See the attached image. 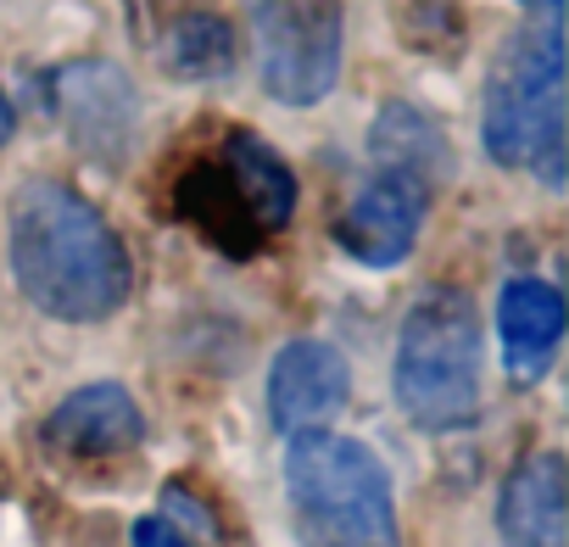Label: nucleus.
I'll return each mask as SVG.
<instances>
[{
    "instance_id": "obj_5",
    "label": "nucleus",
    "mask_w": 569,
    "mask_h": 547,
    "mask_svg": "<svg viewBox=\"0 0 569 547\" xmlns=\"http://www.w3.org/2000/svg\"><path fill=\"white\" fill-rule=\"evenodd\" d=\"M262 90L284 107H313L341 79V0H246Z\"/></svg>"
},
{
    "instance_id": "obj_17",
    "label": "nucleus",
    "mask_w": 569,
    "mask_h": 547,
    "mask_svg": "<svg viewBox=\"0 0 569 547\" xmlns=\"http://www.w3.org/2000/svg\"><path fill=\"white\" fill-rule=\"evenodd\" d=\"M12 129H18V112H12V101H7V96H0V146L12 140Z\"/></svg>"
},
{
    "instance_id": "obj_4",
    "label": "nucleus",
    "mask_w": 569,
    "mask_h": 547,
    "mask_svg": "<svg viewBox=\"0 0 569 547\" xmlns=\"http://www.w3.org/2000/svg\"><path fill=\"white\" fill-rule=\"evenodd\" d=\"M397 402L430 436L480 419V308L463 291L441 286L402 319Z\"/></svg>"
},
{
    "instance_id": "obj_3",
    "label": "nucleus",
    "mask_w": 569,
    "mask_h": 547,
    "mask_svg": "<svg viewBox=\"0 0 569 547\" xmlns=\"http://www.w3.org/2000/svg\"><path fill=\"white\" fill-rule=\"evenodd\" d=\"M486 151L502 168L563 179V29L541 18L519 29L486 79Z\"/></svg>"
},
{
    "instance_id": "obj_2",
    "label": "nucleus",
    "mask_w": 569,
    "mask_h": 547,
    "mask_svg": "<svg viewBox=\"0 0 569 547\" xmlns=\"http://www.w3.org/2000/svg\"><path fill=\"white\" fill-rule=\"evenodd\" d=\"M284 503L302 547H402L391 475L358 436L291 430Z\"/></svg>"
},
{
    "instance_id": "obj_7",
    "label": "nucleus",
    "mask_w": 569,
    "mask_h": 547,
    "mask_svg": "<svg viewBox=\"0 0 569 547\" xmlns=\"http://www.w3.org/2000/svg\"><path fill=\"white\" fill-rule=\"evenodd\" d=\"M352 402V369L330 341H291L273 369H268V414L273 425L291 430H319Z\"/></svg>"
},
{
    "instance_id": "obj_12",
    "label": "nucleus",
    "mask_w": 569,
    "mask_h": 547,
    "mask_svg": "<svg viewBox=\"0 0 569 547\" xmlns=\"http://www.w3.org/2000/svg\"><path fill=\"white\" fill-rule=\"evenodd\" d=\"M179 212L207 240H218L234 257H246L251 246H262V229H257V218H251V207H246V196H240V185L229 179L223 162H196L179 179Z\"/></svg>"
},
{
    "instance_id": "obj_6",
    "label": "nucleus",
    "mask_w": 569,
    "mask_h": 547,
    "mask_svg": "<svg viewBox=\"0 0 569 547\" xmlns=\"http://www.w3.org/2000/svg\"><path fill=\"white\" fill-rule=\"evenodd\" d=\"M430 196H436V185H430L425 173L380 162V168L358 185V196L341 207V218H336V246H341L352 262H363V268H397V262L413 251L419 229H425Z\"/></svg>"
},
{
    "instance_id": "obj_1",
    "label": "nucleus",
    "mask_w": 569,
    "mask_h": 547,
    "mask_svg": "<svg viewBox=\"0 0 569 547\" xmlns=\"http://www.w3.org/2000/svg\"><path fill=\"white\" fill-rule=\"evenodd\" d=\"M12 274L18 291L62 325L112 319L134 286L118 229L57 179H29L12 196Z\"/></svg>"
},
{
    "instance_id": "obj_9",
    "label": "nucleus",
    "mask_w": 569,
    "mask_h": 547,
    "mask_svg": "<svg viewBox=\"0 0 569 547\" xmlns=\"http://www.w3.org/2000/svg\"><path fill=\"white\" fill-rule=\"evenodd\" d=\"M140 436L146 414L123 386H84L46 419V441L68 458H118L140 447Z\"/></svg>"
},
{
    "instance_id": "obj_11",
    "label": "nucleus",
    "mask_w": 569,
    "mask_h": 547,
    "mask_svg": "<svg viewBox=\"0 0 569 547\" xmlns=\"http://www.w3.org/2000/svg\"><path fill=\"white\" fill-rule=\"evenodd\" d=\"M497 325H502L508 375L519 386H530V380L547 375V364H552V352L563 341V297L547 280H508Z\"/></svg>"
},
{
    "instance_id": "obj_18",
    "label": "nucleus",
    "mask_w": 569,
    "mask_h": 547,
    "mask_svg": "<svg viewBox=\"0 0 569 547\" xmlns=\"http://www.w3.org/2000/svg\"><path fill=\"white\" fill-rule=\"evenodd\" d=\"M525 12H536V18H558L563 12V0H519Z\"/></svg>"
},
{
    "instance_id": "obj_15",
    "label": "nucleus",
    "mask_w": 569,
    "mask_h": 547,
    "mask_svg": "<svg viewBox=\"0 0 569 547\" xmlns=\"http://www.w3.org/2000/svg\"><path fill=\"white\" fill-rule=\"evenodd\" d=\"M369 146H375V162L413 168V173H425L430 185H441V179H447V168H452V151H447L441 129H436L419 107H402V101H397V107H386V112L375 118Z\"/></svg>"
},
{
    "instance_id": "obj_8",
    "label": "nucleus",
    "mask_w": 569,
    "mask_h": 547,
    "mask_svg": "<svg viewBox=\"0 0 569 547\" xmlns=\"http://www.w3.org/2000/svg\"><path fill=\"white\" fill-rule=\"evenodd\" d=\"M57 101H62V118H68V135L79 151L101 157V162H118L129 146H134V118H140V101L129 90V79L107 62H79L57 79Z\"/></svg>"
},
{
    "instance_id": "obj_13",
    "label": "nucleus",
    "mask_w": 569,
    "mask_h": 547,
    "mask_svg": "<svg viewBox=\"0 0 569 547\" xmlns=\"http://www.w3.org/2000/svg\"><path fill=\"white\" fill-rule=\"evenodd\" d=\"M218 162H223L229 179L240 185V196H246V207H251V218H257L262 235H273V229L291 223V212H297V173L284 168V157H279L273 146H262L257 135L234 129V135L223 140V157H218Z\"/></svg>"
},
{
    "instance_id": "obj_16",
    "label": "nucleus",
    "mask_w": 569,
    "mask_h": 547,
    "mask_svg": "<svg viewBox=\"0 0 569 547\" xmlns=\"http://www.w3.org/2000/svg\"><path fill=\"white\" fill-rule=\"evenodd\" d=\"M134 547H190V541L173 530V519H140L134 525Z\"/></svg>"
},
{
    "instance_id": "obj_10",
    "label": "nucleus",
    "mask_w": 569,
    "mask_h": 547,
    "mask_svg": "<svg viewBox=\"0 0 569 547\" xmlns=\"http://www.w3.org/2000/svg\"><path fill=\"white\" fill-rule=\"evenodd\" d=\"M502 547H563L569 541V497H563V458L536 452L525 458L497 503Z\"/></svg>"
},
{
    "instance_id": "obj_14",
    "label": "nucleus",
    "mask_w": 569,
    "mask_h": 547,
    "mask_svg": "<svg viewBox=\"0 0 569 547\" xmlns=\"http://www.w3.org/2000/svg\"><path fill=\"white\" fill-rule=\"evenodd\" d=\"M157 62L173 79H223L234 68V29L218 12H173L157 34Z\"/></svg>"
}]
</instances>
